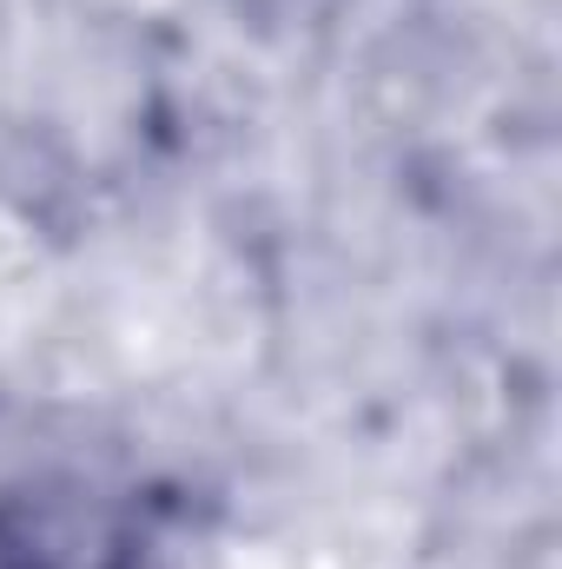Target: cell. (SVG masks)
I'll return each instance as SVG.
<instances>
[{
	"mask_svg": "<svg viewBox=\"0 0 562 569\" xmlns=\"http://www.w3.org/2000/svg\"><path fill=\"white\" fill-rule=\"evenodd\" d=\"M145 530L127 497L80 477L20 483L0 497V569H140Z\"/></svg>",
	"mask_w": 562,
	"mask_h": 569,
	"instance_id": "cell-1",
	"label": "cell"
}]
</instances>
